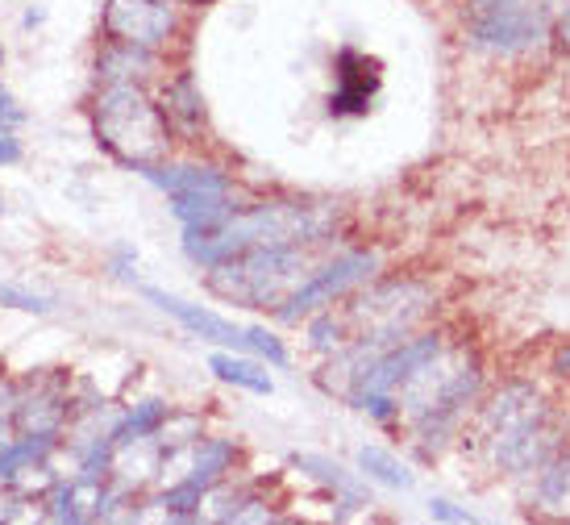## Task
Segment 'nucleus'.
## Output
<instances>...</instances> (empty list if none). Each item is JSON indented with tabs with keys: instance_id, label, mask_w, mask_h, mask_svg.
<instances>
[{
	"instance_id": "1",
	"label": "nucleus",
	"mask_w": 570,
	"mask_h": 525,
	"mask_svg": "<svg viewBox=\"0 0 570 525\" xmlns=\"http://www.w3.org/2000/svg\"><path fill=\"white\" fill-rule=\"evenodd\" d=\"M325 217L301 205H258L246 213H234L225 225L208 230V234H184V251L191 263L205 268H222L229 259L258 251V246H296V242H313L325 234Z\"/></svg>"
},
{
	"instance_id": "2",
	"label": "nucleus",
	"mask_w": 570,
	"mask_h": 525,
	"mask_svg": "<svg viewBox=\"0 0 570 525\" xmlns=\"http://www.w3.org/2000/svg\"><path fill=\"white\" fill-rule=\"evenodd\" d=\"M96 134L134 172L167 155V117L138 84H109L96 96Z\"/></svg>"
},
{
	"instance_id": "3",
	"label": "nucleus",
	"mask_w": 570,
	"mask_h": 525,
	"mask_svg": "<svg viewBox=\"0 0 570 525\" xmlns=\"http://www.w3.org/2000/svg\"><path fill=\"white\" fill-rule=\"evenodd\" d=\"M380 268V255L375 251H346V255H337L333 263H325L321 271H313V280L301 284L292 296H284V304H275L279 309V321H308L313 313L321 309H330L333 301H342L346 292H354L358 284H366L371 275Z\"/></svg>"
},
{
	"instance_id": "4",
	"label": "nucleus",
	"mask_w": 570,
	"mask_h": 525,
	"mask_svg": "<svg viewBox=\"0 0 570 525\" xmlns=\"http://www.w3.org/2000/svg\"><path fill=\"white\" fill-rule=\"evenodd\" d=\"M105 33L112 42L155 50L175 33V13L167 0H109Z\"/></svg>"
},
{
	"instance_id": "5",
	"label": "nucleus",
	"mask_w": 570,
	"mask_h": 525,
	"mask_svg": "<svg viewBox=\"0 0 570 525\" xmlns=\"http://www.w3.org/2000/svg\"><path fill=\"white\" fill-rule=\"evenodd\" d=\"M142 296L155 304L159 313L179 321L191 338L213 342V347H225V350H246V325L222 318V313H213L208 304L184 301V296H175V292H167V288H142Z\"/></svg>"
},
{
	"instance_id": "6",
	"label": "nucleus",
	"mask_w": 570,
	"mask_h": 525,
	"mask_svg": "<svg viewBox=\"0 0 570 525\" xmlns=\"http://www.w3.org/2000/svg\"><path fill=\"white\" fill-rule=\"evenodd\" d=\"M380 64L366 59L363 50H342L333 59V93H330V113L333 117H358L371 109V100L380 93Z\"/></svg>"
},
{
	"instance_id": "7",
	"label": "nucleus",
	"mask_w": 570,
	"mask_h": 525,
	"mask_svg": "<svg viewBox=\"0 0 570 525\" xmlns=\"http://www.w3.org/2000/svg\"><path fill=\"white\" fill-rule=\"evenodd\" d=\"M142 179H150L155 188H163L167 196L175 192H234V179L222 167H208V163H146L138 167Z\"/></svg>"
},
{
	"instance_id": "8",
	"label": "nucleus",
	"mask_w": 570,
	"mask_h": 525,
	"mask_svg": "<svg viewBox=\"0 0 570 525\" xmlns=\"http://www.w3.org/2000/svg\"><path fill=\"white\" fill-rule=\"evenodd\" d=\"M238 213L234 192H175L171 217L184 225V234H208Z\"/></svg>"
},
{
	"instance_id": "9",
	"label": "nucleus",
	"mask_w": 570,
	"mask_h": 525,
	"mask_svg": "<svg viewBox=\"0 0 570 525\" xmlns=\"http://www.w3.org/2000/svg\"><path fill=\"white\" fill-rule=\"evenodd\" d=\"M167 417H171V405L159 397L150 400H138L134 409L121 414V421L109 430V443L121 450V446H134V443H146V438H159V430L167 426Z\"/></svg>"
},
{
	"instance_id": "10",
	"label": "nucleus",
	"mask_w": 570,
	"mask_h": 525,
	"mask_svg": "<svg viewBox=\"0 0 570 525\" xmlns=\"http://www.w3.org/2000/svg\"><path fill=\"white\" fill-rule=\"evenodd\" d=\"M208 371L222 383H234V388H246V392H258V397H271L275 392V380L267 376V367L246 359L242 350H213L208 354Z\"/></svg>"
},
{
	"instance_id": "11",
	"label": "nucleus",
	"mask_w": 570,
	"mask_h": 525,
	"mask_svg": "<svg viewBox=\"0 0 570 525\" xmlns=\"http://www.w3.org/2000/svg\"><path fill=\"white\" fill-rule=\"evenodd\" d=\"M292 463L301 467L304 476H313L317 484L333 488L346 505H366V493H363V484H358V476H354L350 467H342L337 459H325V455H292Z\"/></svg>"
},
{
	"instance_id": "12",
	"label": "nucleus",
	"mask_w": 570,
	"mask_h": 525,
	"mask_svg": "<svg viewBox=\"0 0 570 525\" xmlns=\"http://www.w3.org/2000/svg\"><path fill=\"white\" fill-rule=\"evenodd\" d=\"M234 459H238V446L229 443V438H208V443L196 446V459H191V484L196 488H213L217 479L234 467Z\"/></svg>"
},
{
	"instance_id": "13",
	"label": "nucleus",
	"mask_w": 570,
	"mask_h": 525,
	"mask_svg": "<svg viewBox=\"0 0 570 525\" xmlns=\"http://www.w3.org/2000/svg\"><path fill=\"white\" fill-rule=\"evenodd\" d=\"M358 467H363V476L380 479L387 488H412L416 484V471L387 446H363L358 450Z\"/></svg>"
},
{
	"instance_id": "14",
	"label": "nucleus",
	"mask_w": 570,
	"mask_h": 525,
	"mask_svg": "<svg viewBox=\"0 0 570 525\" xmlns=\"http://www.w3.org/2000/svg\"><path fill=\"white\" fill-rule=\"evenodd\" d=\"M163 117H167V126L171 121H188V129H196V121L205 117V100H200V93H196V84H191V76H179V80L163 93Z\"/></svg>"
},
{
	"instance_id": "15",
	"label": "nucleus",
	"mask_w": 570,
	"mask_h": 525,
	"mask_svg": "<svg viewBox=\"0 0 570 525\" xmlns=\"http://www.w3.org/2000/svg\"><path fill=\"white\" fill-rule=\"evenodd\" d=\"M246 350L250 354H263L271 367H287V347H284V338L275 334V330H267V325H246Z\"/></svg>"
},
{
	"instance_id": "16",
	"label": "nucleus",
	"mask_w": 570,
	"mask_h": 525,
	"mask_svg": "<svg viewBox=\"0 0 570 525\" xmlns=\"http://www.w3.org/2000/svg\"><path fill=\"white\" fill-rule=\"evenodd\" d=\"M200 500H205V488H196L191 479L175 484V488H167V493L159 496V505L171 513V517H196V513H200Z\"/></svg>"
},
{
	"instance_id": "17",
	"label": "nucleus",
	"mask_w": 570,
	"mask_h": 525,
	"mask_svg": "<svg viewBox=\"0 0 570 525\" xmlns=\"http://www.w3.org/2000/svg\"><path fill=\"white\" fill-rule=\"evenodd\" d=\"M0 304L17 309V313H38V318L55 309L50 296H38V292H26V288H13V284H0Z\"/></svg>"
},
{
	"instance_id": "18",
	"label": "nucleus",
	"mask_w": 570,
	"mask_h": 525,
	"mask_svg": "<svg viewBox=\"0 0 570 525\" xmlns=\"http://www.w3.org/2000/svg\"><path fill=\"white\" fill-rule=\"evenodd\" d=\"M26 117L30 113L21 109V100H17L4 84H0V129H17V126H26Z\"/></svg>"
},
{
	"instance_id": "19",
	"label": "nucleus",
	"mask_w": 570,
	"mask_h": 525,
	"mask_svg": "<svg viewBox=\"0 0 570 525\" xmlns=\"http://www.w3.org/2000/svg\"><path fill=\"white\" fill-rule=\"evenodd\" d=\"M429 517H433V522H475V513L459 509V505L445 500V496H433V500H429Z\"/></svg>"
},
{
	"instance_id": "20",
	"label": "nucleus",
	"mask_w": 570,
	"mask_h": 525,
	"mask_svg": "<svg viewBox=\"0 0 570 525\" xmlns=\"http://www.w3.org/2000/svg\"><path fill=\"white\" fill-rule=\"evenodd\" d=\"M21 155H26L21 138H17L13 129H0V167H13V163H21Z\"/></svg>"
},
{
	"instance_id": "21",
	"label": "nucleus",
	"mask_w": 570,
	"mask_h": 525,
	"mask_svg": "<svg viewBox=\"0 0 570 525\" xmlns=\"http://www.w3.org/2000/svg\"><path fill=\"white\" fill-rule=\"evenodd\" d=\"M550 33L558 38V47L570 50V0H562V13L550 21Z\"/></svg>"
},
{
	"instance_id": "22",
	"label": "nucleus",
	"mask_w": 570,
	"mask_h": 525,
	"mask_svg": "<svg viewBox=\"0 0 570 525\" xmlns=\"http://www.w3.org/2000/svg\"><path fill=\"white\" fill-rule=\"evenodd\" d=\"M42 17H47V13H42V9H30V13H26V26H38Z\"/></svg>"
},
{
	"instance_id": "23",
	"label": "nucleus",
	"mask_w": 570,
	"mask_h": 525,
	"mask_svg": "<svg viewBox=\"0 0 570 525\" xmlns=\"http://www.w3.org/2000/svg\"><path fill=\"white\" fill-rule=\"evenodd\" d=\"M546 4H550V9H554V4H562V0H546Z\"/></svg>"
},
{
	"instance_id": "24",
	"label": "nucleus",
	"mask_w": 570,
	"mask_h": 525,
	"mask_svg": "<svg viewBox=\"0 0 570 525\" xmlns=\"http://www.w3.org/2000/svg\"><path fill=\"white\" fill-rule=\"evenodd\" d=\"M0 213H4V196H0Z\"/></svg>"
},
{
	"instance_id": "25",
	"label": "nucleus",
	"mask_w": 570,
	"mask_h": 525,
	"mask_svg": "<svg viewBox=\"0 0 570 525\" xmlns=\"http://www.w3.org/2000/svg\"><path fill=\"white\" fill-rule=\"evenodd\" d=\"M0 64H4V47H0Z\"/></svg>"
},
{
	"instance_id": "26",
	"label": "nucleus",
	"mask_w": 570,
	"mask_h": 525,
	"mask_svg": "<svg viewBox=\"0 0 570 525\" xmlns=\"http://www.w3.org/2000/svg\"><path fill=\"white\" fill-rule=\"evenodd\" d=\"M167 4H175V0H167Z\"/></svg>"
}]
</instances>
